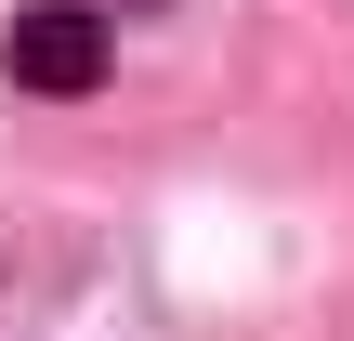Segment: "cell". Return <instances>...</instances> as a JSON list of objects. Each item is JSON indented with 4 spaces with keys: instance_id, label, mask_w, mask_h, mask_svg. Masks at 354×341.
I'll list each match as a JSON object with an SVG mask.
<instances>
[{
    "instance_id": "obj_1",
    "label": "cell",
    "mask_w": 354,
    "mask_h": 341,
    "mask_svg": "<svg viewBox=\"0 0 354 341\" xmlns=\"http://www.w3.org/2000/svg\"><path fill=\"white\" fill-rule=\"evenodd\" d=\"M105 13H79V0H26L13 26H0V66H13V92H39V105H66V92H105Z\"/></svg>"
}]
</instances>
